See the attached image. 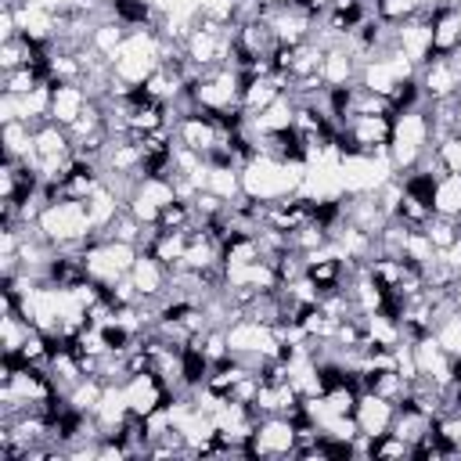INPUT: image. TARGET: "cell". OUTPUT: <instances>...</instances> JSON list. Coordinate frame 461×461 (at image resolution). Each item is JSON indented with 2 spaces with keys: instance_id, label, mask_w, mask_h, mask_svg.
<instances>
[{
  "instance_id": "cell-10",
  "label": "cell",
  "mask_w": 461,
  "mask_h": 461,
  "mask_svg": "<svg viewBox=\"0 0 461 461\" xmlns=\"http://www.w3.org/2000/svg\"><path fill=\"white\" fill-rule=\"evenodd\" d=\"M119 209H122V202H119V198H115V194L104 187V184H101V187H97V191L86 198V212H90L94 230H104V227H108V223L119 216Z\"/></svg>"
},
{
  "instance_id": "cell-9",
  "label": "cell",
  "mask_w": 461,
  "mask_h": 461,
  "mask_svg": "<svg viewBox=\"0 0 461 461\" xmlns=\"http://www.w3.org/2000/svg\"><path fill=\"white\" fill-rule=\"evenodd\" d=\"M126 36H130V25H122L119 18H108V22L94 25V32H90V47L112 61V58L119 54V47L126 43Z\"/></svg>"
},
{
  "instance_id": "cell-8",
  "label": "cell",
  "mask_w": 461,
  "mask_h": 461,
  "mask_svg": "<svg viewBox=\"0 0 461 461\" xmlns=\"http://www.w3.org/2000/svg\"><path fill=\"white\" fill-rule=\"evenodd\" d=\"M130 277H133V285H137V292H140V295L158 299V295H166V292H169V270H166L155 256H148V252H140V256H137V263H133Z\"/></svg>"
},
{
  "instance_id": "cell-6",
  "label": "cell",
  "mask_w": 461,
  "mask_h": 461,
  "mask_svg": "<svg viewBox=\"0 0 461 461\" xmlns=\"http://www.w3.org/2000/svg\"><path fill=\"white\" fill-rule=\"evenodd\" d=\"M86 90L79 86V83H58L54 86V97H50V122H58V126H72L79 115H83V108H86Z\"/></svg>"
},
{
  "instance_id": "cell-1",
  "label": "cell",
  "mask_w": 461,
  "mask_h": 461,
  "mask_svg": "<svg viewBox=\"0 0 461 461\" xmlns=\"http://www.w3.org/2000/svg\"><path fill=\"white\" fill-rule=\"evenodd\" d=\"M36 227L43 230V238L58 252H79V256H83V241L94 230L90 212H86V202H76V198H58V202L43 205Z\"/></svg>"
},
{
  "instance_id": "cell-12",
  "label": "cell",
  "mask_w": 461,
  "mask_h": 461,
  "mask_svg": "<svg viewBox=\"0 0 461 461\" xmlns=\"http://www.w3.org/2000/svg\"><path fill=\"white\" fill-rule=\"evenodd\" d=\"M421 7H425V0H378V18L400 25L414 14H421Z\"/></svg>"
},
{
  "instance_id": "cell-13",
  "label": "cell",
  "mask_w": 461,
  "mask_h": 461,
  "mask_svg": "<svg viewBox=\"0 0 461 461\" xmlns=\"http://www.w3.org/2000/svg\"><path fill=\"white\" fill-rule=\"evenodd\" d=\"M375 457L378 461H385V457H411V443H403L400 436L385 432V436L375 439Z\"/></svg>"
},
{
  "instance_id": "cell-3",
  "label": "cell",
  "mask_w": 461,
  "mask_h": 461,
  "mask_svg": "<svg viewBox=\"0 0 461 461\" xmlns=\"http://www.w3.org/2000/svg\"><path fill=\"white\" fill-rule=\"evenodd\" d=\"M295 443H299L295 421L270 414V418H259V425L249 439V450H252V457H295Z\"/></svg>"
},
{
  "instance_id": "cell-2",
  "label": "cell",
  "mask_w": 461,
  "mask_h": 461,
  "mask_svg": "<svg viewBox=\"0 0 461 461\" xmlns=\"http://www.w3.org/2000/svg\"><path fill=\"white\" fill-rule=\"evenodd\" d=\"M137 256H140L137 245H130V241H112V238H101L94 249L83 252L90 281H101V285H115L119 277H130Z\"/></svg>"
},
{
  "instance_id": "cell-11",
  "label": "cell",
  "mask_w": 461,
  "mask_h": 461,
  "mask_svg": "<svg viewBox=\"0 0 461 461\" xmlns=\"http://www.w3.org/2000/svg\"><path fill=\"white\" fill-rule=\"evenodd\" d=\"M432 209L439 216H461V176L457 173H447L436 180V198H432Z\"/></svg>"
},
{
  "instance_id": "cell-7",
  "label": "cell",
  "mask_w": 461,
  "mask_h": 461,
  "mask_svg": "<svg viewBox=\"0 0 461 461\" xmlns=\"http://www.w3.org/2000/svg\"><path fill=\"white\" fill-rule=\"evenodd\" d=\"M461 47V7L432 14V58H450Z\"/></svg>"
},
{
  "instance_id": "cell-14",
  "label": "cell",
  "mask_w": 461,
  "mask_h": 461,
  "mask_svg": "<svg viewBox=\"0 0 461 461\" xmlns=\"http://www.w3.org/2000/svg\"><path fill=\"white\" fill-rule=\"evenodd\" d=\"M457 4H461V0H457Z\"/></svg>"
},
{
  "instance_id": "cell-4",
  "label": "cell",
  "mask_w": 461,
  "mask_h": 461,
  "mask_svg": "<svg viewBox=\"0 0 461 461\" xmlns=\"http://www.w3.org/2000/svg\"><path fill=\"white\" fill-rule=\"evenodd\" d=\"M425 101H450L461 97V68L454 65V58H429L418 68Z\"/></svg>"
},
{
  "instance_id": "cell-5",
  "label": "cell",
  "mask_w": 461,
  "mask_h": 461,
  "mask_svg": "<svg viewBox=\"0 0 461 461\" xmlns=\"http://www.w3.org/2000/svg\"><path fill=\"white\" fill-rule=\"evenodd\" d=\"M393 414H396V403L375 396V393H360L357 396V407H353V418H357V429L364 436H385L393 429Z\"/></svg>"
}]
</instances>
